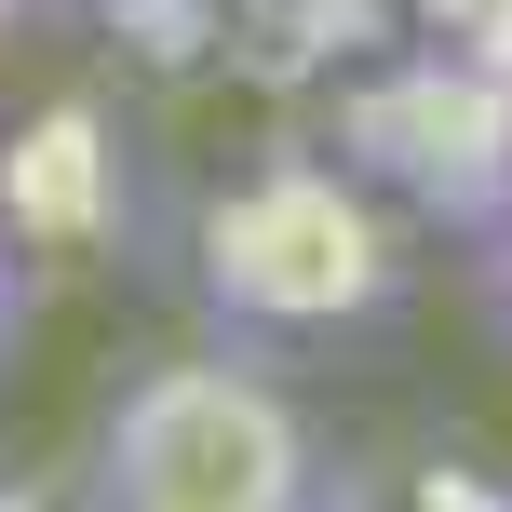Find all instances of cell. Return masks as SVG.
Here are the masks:
<instances>
[{
    "mask_svg": "<svg viewBox=\"0 0 512 512\" xmlns=\"http://www.w3.org/2000/svg\"><path fill=\"white\" fill-rule=\"evenodd\" d=\"M324 512H512V459L472 432H391L364 459H337Z\"/></svg>",
    "mask_w": 512,
    "mask_h": 512,
    "instance_id": "cell-5",
    "label": "cell"
},
{
    "mask_svg": "<svg viewBox=\"0 0 512 512\" xmlns=\"http://www.w3.org/2000/svg\"><path fill=\"white\" fill-rule=\"evenodd\" d=\"M54 14V0H0V41H27V27H41Z\"/></svg>",
    "mask_w": 512,
    "mask_h": 512,
    "instance_id": "cell-10",
    "label": "cell"
},
{
    "mask_svg": "<svg viewBox=\"0 0 512 512\" xmlns=\"http://www.w3.org/2000/svg\"><path fill=\"white\" fill-rule=\"evenodd\" d=\"M405 256H418V216L378 203L324 135H283V149L203 176L189 216H176L189 297L230 337H270V351L351 337V324H378V310H405Z\"/></svg>",
    "mask_w": 512,
    "mask_h": 512,
    "instance_id": "cell-1",
    "label": "cell"
},
{
    "mask_svg": "<svg viewBox=\"0 0 512 512\" xmlns=\"http://www.w3.org/2000/svg\"><path fill=\"white\" fill-rule=\"evenodd\" d=\"M0 512H95V486H81V459H14L0 445Z\"/></svg>",
    "mask_w": 512,
    "mask_h": 512,
    "instance_id": "cell-6",
    "label": "cell"
},
{
    "mask_svg": "<svg viewBox=\"0 0 512 512\" xmlns=\"http://www.w3.org/2000/svg\"><path fill=\"white\" fill-rule=\"evenodd\" d=\"M0 216L14 243L54 270H108V256L149 243V162H135L122 108L108 95H41L14 135H0Z\"/></svg>",
    "mask_w": 512,
    "mask_h": 512,
    "instance_id": "cell-4",
    "label": "cell"
},
{
    "mask_svg": "<svg viewBox=\"0 0 512 512\" xmlns=\"http://www.w3.org/2000/svg\"><path fill=\"white\" fill-rule=\"evenodd\" d=\"M405 27H445V41H472L486 68H512V0H405Z\"/></svg>",
    "mask_w": 512,
    "mask_h": 512,
    "instance_id": "cell-7",
    "label": "cell"
},
{
    "mask_svg": "<svg viewBox=\"0 0 512 512\" xmlns=\"http://www.w3.org/2000/svg\"><path fill=\"white\" fill-rule=\"evenodd\" d=\"M486 297H499V324H512V216L486 230Z\"/></svg>",
    "mask_w": 512,
    "mask_h": 512,
    "instance_id": "cell-9",
    "label": "cell"
},
{
    "mask_svg": "<svg viewBox=\"0 0 512 512\" xmlns=\"http://www.w3.org/2000/svg\"><path fill=\"white\" fill-rule=\"evenodd\" d=\"M310 135H324L378 203H405L418 230L486 243L512 216V68H486V54L445 41V27H391L378 54H351V68L310 95Z\"/></svg>",
    "mask_w": 512,
    "mask_h": 512,
    "instance_id": "cell-3",
    "label": "cell"
},
{
    "mask_svg": "<svg viewBox=\"0 0 512 512\" xmlns=\"http://www.w3.org/2000/svg\"><path fill=\"white\" fill-rule=\"evenodd\" d=\"M81 486H95V512H324L337 445L297 405L270 337L216 324L122 364V391L81 432Z\"/></svg>",
    "mask_w": 512,
    "mask_h": 512,
    "instance_id": "cell-2",
    "label": "cell"
},
{
    "mask_svg": "<svg viewBox=\"0 0 512 512\" xmlns=\"http://www.w3.org/2000/svg\"><path fill=\"white\" fill-rule=\"evenodd\" d=\"M27 324H41V256H27V243H14V216H0V378H14Z\"/></svg>",
    "mask_w": 512,
    "mask_h": 512,
    "instance_id": "cell-8",
    "label": "cell"
}]
</instances>
